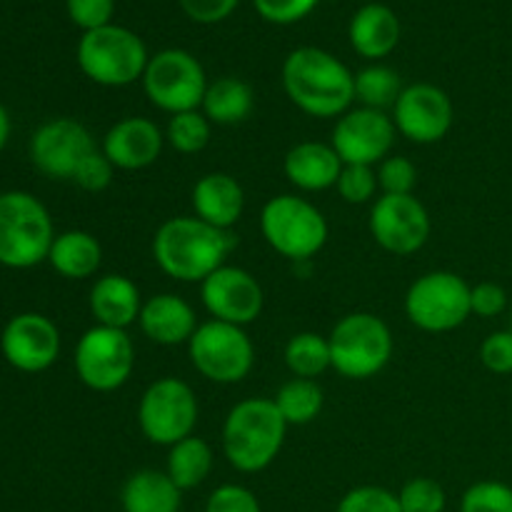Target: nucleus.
<instances>
[{
	"label": "nucleus",
	"mask_w": 512,
	"mask_h": 512,
	"mask_svg": "<svg viewBox=\"0 0 512 512\" xmlns=\"http://www.w3.org/2000/svg\"><path fill=\"white\" fill-rule=\"evenodd\" d=\"M165 133L150 118L118 120L103 138V153L115 170H145L160 158Z\"/></svg>",
	"instance_id": "nucleus-19"
},
{
	"label": "nucleus",
	"mask_w": 512,
	"mask_h": 512,
	"mask_svg": "<svg viewBox=\"0 0 512 512\" xmlns=\"http://www.w3.org/2000/svg\"><path fill=\"white\" fill-rule=\"evenodd\" d=\"M8 135H10V118H8V110H5L3 103H0V153H3L5 143H8Z\"/></svg>",
	"instance_id": "nucleus-45"
},
{
	"label": "nucleus",
	"mask_w": 512,
	"mask_h": 512,
	"mask_svg": "<svg viewBox=\"0 0 512 512\" xmlns=\"http://www.w3.org/2000/svg\"><path fill=\"white\" fill-rule=\"evenodd\" d=\"M198 398L193 388L180 378H158L145 388L138 403L140 433L148 443L173 448L190 438L198 425Z\"/></svg>",
	"instance_id": "nucleus-10"
},
{
	"label": "nucleus",
	"mask_w": 512,
	"mask_h": 512,
	"mask_svg": "<svg viewBox=\"0 0 512 512\" xmlns=\"http://www.w3.org/2000/svg\"><path fill=\"white\" fill-rule=\"evenodd\" d=\"M285 365L295 378L315 380L323 375L325 370L333 368V358H330V343L325 335L320 333H295L293 338L285 343Z\"/></svg>",
	"instance_id": "nucleus-29"
},
{
	"label": "nucleus",
	"mask_w": 512,
	"mask_h": 512,
	"mask_svg": "<svg viewBox=\"0 0 512 512\" xmlns=\"http://www.w3.org/2000/svg\"><path fill=\"white\" fill-rule=\"evenodd\" d=\"M273 400L288 425H310L323 413L325 405L323 388L315 380L305 378L288 380Z\"/></svg>",
	"instance_id": "nucleus-30"
},
{
	"label": "nucleus",
	"mask_w": 512,
	"mask_h": 512,
	"mask_svg": "<svg viewBox=\"0 0 512 512\" xmlns=\"http://www.w3.org/2000/svg\"><path fill=\"white\" fill-rule=\"evenodd\" d=\"M393 118L385 110L373 108H350L338 118L333 128L330 145L340 155L345 165H380L390 155L395 145Z\"/></svg>",
	"instance_id": "nucleus-14"
},
{
	"label": "nucleus",
	"mask_w": 512,
	"mask_h": 512,
	"mask_svg": "<svg viewBox=\"0 0 512 512\" xmlns=\"http://www.w3.org/2000/svg\"><path fill=\"white\" fill-rule=\"evenodd\" d=\"M455 108L450 95L433 83H415L403 88L393 105L395 130L418 145L440 143L450 133Z\"/></svg>",
	"instance_id": "nucleus-15"
},
{
	"label": "nucleus",
	"mask_w": 512,
	"mask_h": 512,
	"mask_svg": "<svg viewBox=\"0 0 512 512\" xmlns=\"http://www.w3.org/2000/svg\"><path fill=\"white\" fill-rule=\"evenodd\" d=\"M143 90L155 108L168 115H178L200 110L208 90V78L195 55H190L188 50L168 48L148 60Z\"/></svg>",
	"instance_id": "nucleus-11"
},
{
	"label": "nucleus",
	"mask_w": 512,
	"mask_h": 512,
	"mask_svg": "<svg viewBox=\"0 0 512 512\" xmlns=\"http://www.w3.org/2000/svg\"><path fill=\"white\" fill-rule=\"evenodd\" d=\"M255 108V93L245 80L225 75L208 83L200 110L215 125H238L250 118Z\"/></svg>",
	"instance_id": "nucleus-27"
},
{
	"label": "nucleus",
	"mask_w": 512,
	"mask_h": 512,
	"mask_svg": "<svg viewBox=\"0 0 512 512\" xmlns=\"http://www.w3.org/2000/svg\"><path fill=\"white\" fill-rule=\"evenodd\" d=\"M343 165L333 145L318 140H303L293 145L283 160L285 178L303 193H323L335 188Z\"/></svg>",
	"instance_id": "nucleus-21"
},
{
	"label": "nucleus",
	"mask_w": 512,
	"mask_h": 512,
	"mask_svg": "<svg viewBox=\"0 0 512 512\" xmlns=\"http://www.w3.org/2000/svg\"><path fill=\"white\" fill-rule=\"evenodd\" d=\"M290 425L273 398H248L223 423V453L238 473H263L275 463Z\"/></svg>",
	"instance_id": "nucleus-3"
},
{
	"label": "nucleus",
	"mask_w": 512,
	"mask_h": 512,
	"mask_svg": "<svg viewBox=\"0 0 512 512\" xmlns=\"http://www.w3.org/2000/svg\"><path fill=\"white\" fill-rule=\"evenodd\" d=\"M350 45L365 60H380L400 43V20L388 5L368 3L350 20Z\"/></svg>",
	"instance_id": "nucleus-24"
},
{
	"label": "nucleus",
	"mask_w": 512,
	"mask_h": 512,
	"mask_svg": "<svg viewBox=\"0 0 512 512\" xmlns=\"http://www.w3.org/2000/svg\"><path fill=\"white\" fill-rule=\"evenodd\" d=\"M115 13V0H68V15L85 33L110 25Z\"/></svg>",
	"instance_id": "nucleus-40"
},
{
	"label": "nucleus",
	"mask_w": 512,
	"mask_h": 512,
	"mask_svg": "<svg viewBox=\"0 0 512 512\" xmlns=\"http://www.w3.org/2000/svg\"><path fill=\"white\" fill-rule=\"evenodd\" d=\"M368 228L380 248L405 258L428 243L433 223L415 195H380L370 208Z\"/></svg>",
	"instance_id": "nucleus-13"
},
{
	"label": "nucleus",
	"mask_w": 512,
	"mask_h": 512,
	"mask_svg": "<svg viewBox=\"0 0 512 512\" xmlns=\"http://www.w3.org/2000/svg\"><path fill=\"white\" fill-rule=\"evenodd\" d=\"M233 245L230 230L213 228L195 215H183L165 220L155 230L153 258L168 278L178 283H203L223 268Z\"/></svg>",
	"instance_id": "nucleus-2"
},
{
	"label": "nucleus",
	"mask_w": 512,
	"mask_h": 512,
	"mask_svg": "<svg viewBox=\"0 0 512 512\" xmlns=\"http://www.w3.org/2000/svg\"><path fill=\"white\" fill-rule=\"evenodd\" d=\"M148 48L138 33L123 25L83 33L78 43V65L93 83L105 88H125L135 80H143L148 68Z\"/></svg>",
	"instance_id": "nucleus-7"
},
{
	"label": "nucleus",
	"mask_w": 512,
	"mask_h": 512,
	"mask_svg": "<svg viewBox=\"0 0 512 512\" xmlns=\"http://www.w3.org/2000/svg\"><path fill=\"white\" fill-rule=\"evenodd\" d=\"M260 233L265 243L293 263H308L328 243V220L310 200L275 195L263 205Z\"/></svg>",
	"instance_id": "nucleus-5"
},
{
	"label": "nucleus",
	"mask_w": 512,
	"mask_h": 512,
	"mask_svg": "<svg viewBox=\"0 0 512 512\" xmlns=\"http://www.w3.org/2000/svg\"><path fill=\"white\" fill-rule=\"evenodd\" d=\"M378 185L383 195H413L418 185V168L410 158L403 155H388L378 165Z\"/></svg>",
	"instance_id": "nucleus-37"
},
{
	"label": "nucleus",
	"mask_w": 512,
	"mask_h": 512,
	"mask_svg": "<svg viewBox=\"0 0 512 512\" xmlns=\"http://www.w3.org/2000/svg\"><path fill=\"white\" fill-rule=\"evenodd\" d=\"M123 512H180L183 490L160 470H138L120 490Z\"/></svg>",
	"instance_id": "nucleus-25"
},
{
	"label": "nucleus",
	"mask_w": 512,
	"mask_h": 512,
	"mask_svg": "<svg viewBox=\"0 0 512 512\" xmlns=\"http://www.w3.org/2000/svg\"><path fill=\"white\" fill-rule=\"evenodd\" d=\"M178 3L190 20L203 25H213L225 20L228 15H233V10L238 8L240 0H178Z\"/></svg>",
	"instance_id": "nucleus-44"
},
{
	"label": "nucleus",
	"mask_w": 512,
	"mask_h": 512,
	"mask_svg": "<svg viewBox=\"0 0 512 512\" xmlns=\"http://www.w3.org/2000/svg\"><path fill=\"white\" fill-rule=\"evenodd\" d=\"M333 370L348 380H370L393 358V333L373 313H350L328 335Z\"/></svg>",
	"instance_id": "nucleus-6"
},
{
	"label": "nucleus",
	"mask_w": 512,
	"mask_h": 512,
	"mask_svg": "<svg viewBox=\"0 0 512 512\" xmlns=\"http://www.w3.org/2000/svg\"><path fill=\"white\" fill-rule=\"evenodd\" d=\"M48 263L63 278L83 280L98 273L100 263H103V248H100L98 238L85 230H65V233L55 235Z\"/></svg>",
	"instance_id": "nucleus-26"
},
{
	"label": "nucleus",
	"mask_w": 512,
	"mask_h": 512,
	"mask_svg": "<svg viewBox=\"0 0 512 512\" xmlns=\"http://www.w3.org/2000/svg\"><path fill=\"white\" fill-rule=\"evenodd\" d=\"M335 512H403L398 495L380 485H360L340 498Z\"/></svg>",
	"instance_id": "nucleus-36"
},
{
	"label": "nucleus",
	"mask_w": 512,
	"mask_h": 512,
	"mask_svg": "<svg viewBox=\"0 0 512 512\" xmlns=\"http://www.w3.org/2000/svg\"><path fill=\"white\" fill-rule=\"evenodd\" d=\"M400 93H403V80L388 65L375 63L355 73V100H360L363 108H393Z\"/></svg>",
	"instance_id": "nucleus-31"
},
{
	"label": "nucleus",
	"mask_w": 512,
	"mask_h": 512,
	"mask_svg": "<svg viewBox=\"0 0 512 512\" xmlns=\"http://www.w3.org/2000/svg\"><path fill=\"white\" fill-rule=\"evenodd\" d=\"M480 363L495 375L512 373V330L490 333L480 345Z\"/></svg>",
	"instance_id": "nucleus-42"
},
{
	"label": "nucleus",
	"mask_w": 512,
	"mask_h": 512,
	"mask_svg": "<svg viewBox=\"0 0 512 512\" xmlns=\"http://www.w3.org/2000/svg\"><path fill=\"white\" fill-rule=\"evenodd\" d=\"M335 188L345 203L365 205L375 200V193H378V173L370 165H343Z\"/></svg>",
	"instance_id": "nucleus-35"
},
{
	"label": "nucleus",
	"mask_w": 512,
	"mask_h": 512,
	"mask_svg": "<svg viewBox=\"0 0 512 512\" xmlns=\"http://www.w3.org/2000/svg\"><path fill=\"white\" fill-rule=\"evenodd\" d=\"M253 3L260 18L268 23L290 25L313 13L318 0H253Z\"/></svg>",
	"instance_id": "nucleus-41"
},
{
	"label": "nucleus",
	"mask_w": 512,
	"mask_h": 512,
	"mask_svg": "<svg viewBox=\"0 0 512 512\" xmlns=\"http://www.w3.org/2000/svg\"><path fill=\"white\" fill-rule=\"evenodd\" d=\"M140 330L155 345H188L198 330L193 305L175 293H158L143 303L138 318Z\"/></svg>",
	"instance_id": "nucleus-20"
},
{
	"label": "nucleus",
	"mask_w": 512,
	"mask_h": 512,
	"mask_svg": "<svg viewBox=\"0 0 512 512\" xmlns=\"http://www.w3.org/2000/svg\"><path fill=\"white\" fill-rule=\"evenodd\" d=\"M510 330H512V313H510Z\"/></svg>",
	"instance_id": "nucleus-46"
},
{
	"label": "nucleus",
	"mask_w": 512,
	"mask_h": 512,
	"mask_svg": "<svg viewBox=\"0 0 512 512\" xmlns=\"http://www.w3.org/2000/svg\"><path fill=\"white\" fill-rule=\"evenodd\" d=\"M115 175V165L105 158L103 150H95L90 153L83 163L78 165L73 175V183L78 188L88 190V193H103L110 183H113Z\"/></svg>",
	"instance_id": "nucleus-39"
},
{
	"label": "nucleus",
	"mask_w": 512,
	"mask_h": 512,
	"mask_svg": "<svg viewBox=\"0 0 512 512\" xmlns=\"http://www.w3.org/2000/svg\"><path fill=\"white\" fill-rule=\"evenodd\" d=\"M200 300L213 320L245 328L263 313L265 293L253 273L225 263L200 283Z\"/></svg>",
	"instance_id": "nucleus-16"
},
{
	"label": "nucleus",
	"mask_w": 512,
	"mask_h": 512,
	"mask_svg": "<svg viewBox=\"0 0 512 512\" xmlns=\"http://www.w3.org/2000/svg\"><path fill=\"white\" fill-rule=\"evenodd\" d=\"M0 350L20 373H43L58 360L60 333L45 315L20 313L5 325Z\"/></svg>",
	"instance_id": "nucleus-18"
},
{
	"label": "nucleus",
	"mask_w": 512,
	"mask_h": 512,
	"mask_svg": "<svg viewBox=\"0 0 512 512\" xmlns=\"http://www.w3.org/2000/svg\"><path fill=\"white\" fill-rule=\"evenodd\" d=\"M283 88L310 118H340L355 100V73L328 50L305 45L285 58Z\"/></svg>",
	"instance_id": "nucleus-1"
},
{
	"label": "nucleus",
	"mask_w": 512,
	"mask_h": 512,
	"mask_svg": "<svg viewBox=\"0 0 512 512\" xmlns=\"http://www.w3.org/2000/svg\"><path fill=\"white\" fill-rule=\"evenodd\" d=\"M143 295L138 285L128 275L108 273L98 278L90 288V315L95 318V325L105 328L125 330L128 325L138 323L140 310H143Z\"/></svg>",
	"instance_id": "nucleus-22"
},
{
	"label": "nucleus",
	"mask_w": 512,
	"mask_h": 512,
	"mask_svg": "<svg viewBox=\"0 0 512 512\" xmlns=\"http://www.w3.org/2000/svg\"><path fill=\"white\" fill-rule=\"evenodd\" d=\"M135 368L133 340L125 330L93 325L75 345V373L85 388L113 393L123 388Z\"/></svg>",
	"instance_id": "nucleus-12"
},
{
	"label": "nucleus",
	"mask_w": 512,
	"mask_h": 512,
	"mask_svg": "<svg viewBox=\"0 0 512 512\" xmlns=\"http://www.w3.org/2000/svg\"><path fill=\"white\" fill-rule=\"evenodd\" d=\"M188 358L205 380L218 385H235L250 375L255 365V348L245 328L220 320L200 323L188 343Z\"/></svg>",
	"instance_id": "nucleus-9"
},
{
	"label": "nucleus",
	"mask_w": 512,
	"mask_h": 512,
	"mask_svg": "<svg viewBox=\"0 0 512 512\" xmlns=\"http://www.w3.org/2000/svg\"><path fill=\"white\" fill-rule=\"evenodd\" d=\"M460 512H512V488L500 480H480L463 493Z\"/></svg>",
	"instance_id": "nucleus-33"
},
{
	"label": "nucleus",
	"mask_w": 512,
	"mask_h": 512,
	"mask_svg": "<svg viewBox=\"0 0 512 512\" xmlns=\"http://www.w3.org/2000/svg\"><path fill=\"white\" fill-rule=\"evenodd\" d=\"M213 463V448L203 438H198V435H190V438L180 440V443H175L168 450V468H165V473L185 493V490L198 488V485L208 480Z\"/></svg>",
	"instance_id": "nucleus-28"
},
{
	"label": "nucleus",
	"mask_w": 512,
	"mask_h": 512,
	"mask_svg": "<svg viewBox=\"0 0 512 512\" xmlns=\"http://www.w3.org/2000/svg\"><path fill=\"white\" fill-rule=\"evenodd\" d=\"M470 285L453 270H433L405 293V315L423 333H450L473 315Z\"/></svg>",
	"instance_id": "nucleus-8"
},
{
	"label": "nucleus",
	"mask_w": 512,
	"mask_h": 512,
	"mask_svg": "<svg viewBox=\"0 0 512 512\" xmlns=\"http://www.w3.org/2000/svg\"><path fill=\"white\" fill-rule=\"evenodd\" d=\"M213 133V123L203 115V110H188V113L170 115L165 128V143L180 155H195L205 150Z\"/></svg>",
	"instance_id": "nucleus-32"
},
{
	"label": "nucleus",
	"mask_w": 512,
	"mask_h": 512,
	"mask_svg": "<svg viewBox=\"0 0 512 512\" xmlns=\"http://www.w3.org/2000/svg\"><path fill=\"white\" fill-rule=\"evenodd\" d=\"M195 218L213 228L230 230L245 210L243 185L228 173H208L193 185Z\"/></svg>",
	"instance_id": "nucleus-23"
},
{
	"label": "nucleus",
	"mask_w": 512,
	"mask_h": 512,
	"mask_svg": "<svg viewBox=\"0 0 512 512\" xmlns=\"http://www.w3.org/2000/svg\"><path fill=\"white\" fill-rule=\"evenodd\" d=\"M403 512H445L448 498L438 480L413 478L400 488L398 493Z\"/></svg>",
	"instance_id": "nucleus-34"
},
{
	"label": "nucleus",
	"mask_w": 512,
	"mask_h": 512,
	"mask_svg": "<svg viewBox=\"0 0 512 512\" xmlns=\"http://www.w3.org/2000/svg\"><path fill=\"white\" fill-rule=\"evenodd\" d=\"M470 308H473V315H480V318H498L508 310V293L503 285L485 280L470 290Z\"/></svg>",
	"instance_id": "nucleus-43"
},
{
	"label": "nucleus",
	"mask_w": 512,
	"mask_h": 512,
	"mask_svg": "<svg viewBox=\"0 0 512 512\" xmlns=\"http://www.w3.org/2000/svg\"><path fill=\"white\" fill-rule=\"evenodd\" d=\"M53 240V220L35 195L23 190L0 195V265L35 268L48 260Z\"/></svg>",
	"instance_id": "nucleus-4"
},
{
	"label": "nucleus",
	"mask_w": 512,
	"mask_h": 512,
	"mask_svg": "<svg viewBox=\"0 0 512 512\" xmlns=\"http://www.w3.org/2000/svg\"><path fill=\"white\" fill-rule=\"evenodd\" d=\"M205 512H263V508H260V500L255 498L253 490L225 483L210 493Z\"/></svg>",
	"instance_id": "nucleus-38"
},
{
	"label": "nucleus",
	"mask_w": 512,
	"mask_h": 512,
	"mask_svg": "<svg viewBox=\"0 0 512 512\" xmlns=\"http://www.w3.org/2000/svg\"><path fill=\"white\" fill-rule=\"evenodd\" d=\"M95 140L83 123L73 118L48 120L30 140L35 168L53 180H73L78 165L95 153Z\"/></svg>",
	"instance_id": "nucleus-17"
}]
</instances>
